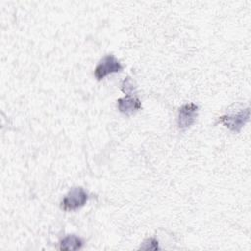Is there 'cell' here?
<instances>
[{
  "instance_id": "cell-4",
  "label": "cell",
  "mask_w": 251,
  "mask_h": 251,
  "mask_svg": "<svg viewBox=\"0 0 251 251\" xmlns=\"http://www.w3.org/2000/svg\"><path fill=\"white\" fill-rule=\"evenodd\" d=\"M198 114V106L194 103H187L182 105L178 111L177 126L179 129L185 130L189 128L195 122Z\"/></svg>"
},
{
  "instance_id": "cell-2",
  "label": "cell",
  "mask_w": 251,
  "mask_h": 251,
  "mask_svg": "<svg viewBox=\"0 0 251 251\" xmlns=\"http://www.w3.org/2000/svg\"><path fill=\"white\" fill-rule=\"evenodd\" d=\"M250 117V109L246 108L232 115H224L219 117L217 123L225 125L233 132H239L243 126L248 122Z\"/></svg>"
},
{
  "instance_id": "cell-7",
  "label": "cell",
  "mask_w": 251,
  "mask_h": 251,
  "mask_svg": "<svg viewBox=\"0 0 251 251\" xmlns=\"http://www.w3.org/2000/svg\"><path fill=\"white\" fill-rule=\"evenodd\" d=\"M139 249H141V250H158L159 249L158 240L154 237L147 238L146 240H144L142 242Z\"/></svg>"
},
{
  "instance_id": "cell-6",
  "label": "cell",
  "mask_w": 251,
  "mask_h": 251,
  "mask_svg": "<svg viewBox=\"0 0 251 251\" xmlns=\"http://www.w3.org/2000/svg\"><path fill=\"white\" fill-rule=\"evenodd\" d=\"M83 241L80 237L70 234L64 237L60 242V250H78L82 247Z\"/></svg>"
},
{
  "instance_id": "cell-5",
  "label": "cell",
  "mask_w": 251,
  "mask_h": 251,
  "mask_svg": "<svg viewBox=\"0 0 251 251\" xmlns=\"http://www.w3.org/2000/svg\"><path fill=\"white\" fill-rule=\"evenodd\" d=\"M117 105L119 111L126 116L134 114L141 108L140 100L131 94H126L125 97L119 98L117 100Z\"/></svg>"
},
{
  "instance_id": "cell-1",
  "label": "cell",
  "mask_w": 251,
  "mask_h": 251,
  "mask_svg": "<svg viewBox=\"0 0 251 251\" xmlns=\"http://www.w3.org/2000/svg\"><path fill=\"white\" fill-rule=\"evenodd\" d=\"M88 199V194L82 187H73L64 197L61 207L64 211H74L82 207Z\"/></svg>"
},
{
  "instance_id": "cell-3",
  "label": "cell",
  "mask_w": 251,
  "mask_h": 251,
  "mask_svg": "<svg viewBox=\"0 0 251 251\" xmlns=\"http://www.w3.org/2000/svg\"><path fill=\"white\" fill-rule=\"evenodd\" d=\"M123 70L122 64L113 55H106L103 57L94 70V75L98 80L103 79L110 74L118 73Z\"/></svg>"
},
{
  "instance_id": "cell-8",
  "label": "cell",
  "mask_w": 251,
  "mask_h": 251,
  "mask_svg": "<svg viewBox=\"0 0 251 251\" xmlns=\"http://www.w3.org/2000/svg\"><path fill=\"white\" fill-rule=\"evenodd\" d=\"M135 86L129 76L125 78V80L122 83V90L126 94H131V92L134 90Z\"/></svg>"
}]
</instances>
